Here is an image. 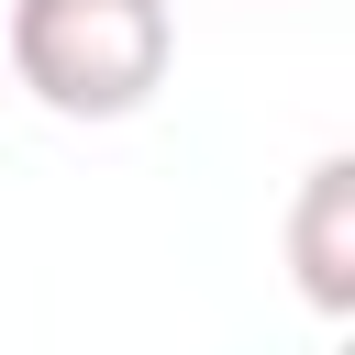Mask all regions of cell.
Listing matches in <instances>:
<instances>
[{
  "label": "cell",
  "mask_w": 355,
  "mask_h": 355,
  "mask_svg": "<svg viewBox=\"0 0 355 355\" xmlns=\"http://www.w3.org/2000/svg\"><path fill=\"white\" fill-rule=\"evenodd\" d=\"M0 44H11V78L55 122H133L178 67V11L166 0H11Z\"/></svg>",
  "instance_id": "cell-1"
},
{
  "label": "cell",
  "mask_w": 355,
  "mask_h": 355,
  "mask_svg": "<svg viewBox=\"0 0 355 355\" xmlns=\"http://www.w3.org/2000/svg\"><path fill=\"white\" fill-rule=\"evenodd\" d=\"M288 266H300V300L322 322L355 311V155H322L288 200Z\"/></svg>",
  "instance_id": "cell-2"
}]
</instances>
